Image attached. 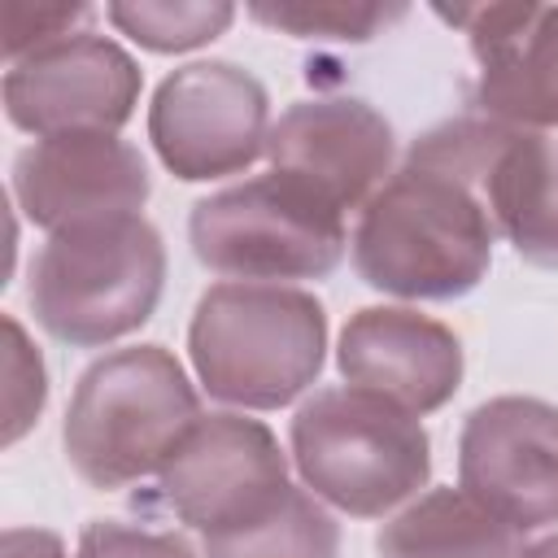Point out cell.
I'll use <instances>...</instances> for the list:
<instances>
[{
	"mask_svg": "<svg viewBox=\"0 0 558 558\" xmlns=\"http://www.w3.org/2000/svg\"><path fill=\"white\" fill-rule=\"evenodd\" d=\"M493 257V214L471 179L432 161L405 166L366 201L353 231L357 275L397 296H462Z\"/></svg>",
	"mask_w": 558,
	"mask_h": 558,
	"instance_id": "1",
	"label": "cell"
},
{
	"mask_svg": "<svg viewBox=\"0 0 558 558\" xmlns=\"http://www.w3.org/2000/svg\"><path fill=\"white\" fill-rule=\"evenodd\" d=\"M379 558H519V527L466 488H436L392 514L375 541Z\"/></svg>",
	"mask_w": 558,
	"mask_h": 558,
	"instance_id": "16",
	"label": "cell"
},
{
	"mask_svg": "<svg viewBox=\"0 0 558 558\" xmlns=\"http://www.w3.org/2000/svg\"><path fill=\"white\" fill-rule=\"evenodd\" d=\"M484 205L519 257L558 266V135L519 126L488 174Z\"/></svg>",
	"mask_w": 558,
	"mask_h": 558,
	"instance_id": "15",
	"label": "cell"
},
{
	"mask_svg": "<svg viewBox=\"0 0 558 558\" xmlns=\"http://www.w3.org/2000/svg\"><path fill=\"white\" fill-rule=\"evenodd\" d=\"M74 558H196V554L174 532H144V527H126V523H92L78 536Z\"/></svg>",
	"mask_w": 558,
	"mask_h": 558,
	"instance_id": "22",
	"label": "cell"
},
{
	"mask_svg": "<svg viewBox=\"0 0 558 558\" xmlns=\"http://www.w3.org/2000/svg\"><path fill=\"white\" fill-rule=\"evenodd\" d=\"M140 100L135 61L105 35H65L4 74V109L39 140L105 131L113 135Z\"/></svg>",
	"mask_w": 558,
	"mask_h": 558,
	"instance_id": "9",
	"label": "cell"
},
{
	"mask_svg": "<svg viewBox=\"0 0 558 558\" xmlns=\"http://www.w3.org/2000/svg\"><path fill=\"white\" fill-rule=\"evenodd\" d=\"M275 174L301 183L331 209H353L375 196V183L392 166V126L349 96L301 100L266 135Z\"/></svg>",
	"mask_w": 558,
	"mask_h": 558,
	"instance_id": "11",
	"label": "cell"
},
{
	"mask_svg": "<svg viewBox=\"0 0 558 558\" xmlns=\"http://www.w3.org/2000/svg\"><path fill=\"white\" fill-rule=\"evenodd\" d=\"M157 475L170 510L205 536L262 519L292 488L275 436L240 414L196 418Z\"/></svg>",
	"mask_w": 558,
	"mask_h": 558,
	"instance_id": "7",
	"label": "cell"
},
{
	"mask_svg": "<svg viewBox=\"0 0 558 558\" xmlns=\"http://www.w3.org/2000/svg\"><path fill=\"white\" fill-rule=\"evenodd\" d=\"M519 558H558V532L554 536H545V541H536L532 549H523Z\"/></svg>",
	"mask_w": 558,
	"mask_h": 558,
	"instance_id": "24",
	"label": "cell"
},
{
	"mask_svg": "<svg viewBox=\"0 0 558 558\" xmlns=\"http://www.w3.org/2000/svg\"><path fill=\"white\" fill-rule=\"evenodd\" d=\"M166 279L161 235L140 218L57 231L31 270V310L65 344H109L135 331Z\"/></svg>",
	"mask_w": 558,
	"mask_h": 558,
	"instance_id": "5",
	"label": "cell"
},
{
	"mask_svg": "<svg viewBox=\"0 0 558 558\" xmlns=\"http://www.w3.org/2000/svg\"><path fill=\"white\" fill-rule=\"evenodd\" d=\"M187 231L209 270L244 283L318 279L344 253L340 209L275 170L201 201Z\"/></svg>",
	"mask_w": 558,
	"mask_h": 558,
	"instance_id": "6",
	"label": "cell"
},
{
	"mask_svg": "<svg viewBox=\"0 0 558 558\" xmlns=\"http://www.w3.org/2000/svg\"><path fill=\"white\" fill-rule=\"evenodd\" d=\"M462 488L506 523L541 527L558 519V405L497 397L471 410L458 445Z\"/></svg>",
	"mask_w": 558,
	"mask_h": 558,
	"instance_id": "10",
	"label": "cell"
},
{
	"mask_svg": "<svg viewBox=\"0 0 558 558\" xmlns=\"http://www.w3.org/2000/svg\"><path fill=\"white\" fill-rule=\"evenodd\" d=\"M440 17L471 35L488 118L523 131L558 126V4H471Z\"/></svg>",
	"mask_w": 558,
	"mask_h": 558,
	"instance_id": "13",
	"label": "cell"
},
{
	"mask_svg": "<svg viewBox=\"0 0 558 558\" xmlns=\"http://www.w3.org/2000/svg\"><path fill=\"white\" fill-rule=\"evenodd\" d=\"M340 371L349 388L397 401L410 414L436 410L458 392V336L414 310H362L340 331Z\"/></svg>",
	"mask_w": 558,
	"mask_h": 558,
	"instance_id": "14",
	"label": "cell"
},
{
	"mask_svg": "<svg viewBox=\"0 0 558 558\" xmlns=\"http://www.w3.org/2000/svg\"><path fill=\"white\" fill-rule=\"evenodd\" d=\"M13 192L22 209L57 235L70 227L135 214L148 196V170L144 157L118 135H52L17 157Z\"/></svg>",
	"mask_w": 558,
	"mask_h": 558,
	"instance_id": "12",
	"label": "cell"
},
{
	"mask_svg": "<svg viewBox=\"0 0 558 558\" xmlns=\"http://www.w3.org/2000/svg\"><path fill=\"white\" fill-rule=\"evenodd\" d=\"M292 458L318 501L362 519L410 501L432 471L418 414L362 388L314 392L292 418Z\"/></svg>",
	"mask_w": 558,
	"mask_h": 558,
	"instance_id": "4",
	"label": "cell"
},
{
	"mask_svg": "<svg viewBox=\"0 0 558 558\" xmlns=\"http://www.w3.org/2000/svg\"><path fill=\"white\" fill-rule=\"evenodd\" d=\"M83 4H26V0H4L0 4V44L9 61H22L57 39L70 35V26L78 22Z\"/></svg>",
	"mask_w": 558,
	"mask_h": 558,
	"instance_id": "21",
	"label": "cell"
},
{
	"mask_svg": "<svg viewBox=\"0 0 558 558\" xmlns=\"http://www.w3.org/2000/svg\"><path fill=\"white\" fill-rule=\"evenodd\" d=\"M253 17L288 31V35H318V39H371L388 22L401 17V9L384 4H253Z\"/></svg>",
	"mask_w": 558,
	"mask_h": 558,
	"instance_id": "19",
	"label": "cell"
},
{
	"mask_svg": "<svg viewBox=\"0 0 558 558\" xmlns=\"http://www.w3.org/2000/svg\"><path fill=\"white\" fill-rule=\"evenodd\" d=\"M148 135L179 179H218L266 153V87L231 61L174 70L148 109Z\"/></svg>",
	"mask_w": 558,
	"mask_h": 558,
	"instance_id": "8",
	"label": "cell"
},
{
	"mask_svg": "<svg viewBox=\"0 0 558 558\" xmlns=\"http://www.w3.org/2000/svg\"><path fill=\"white\" fill-rule=\"evenodd\" d=\"M196 418V392L166 349H118L78 379L65 453L87 484L122 488L161 471Z\"/></svg>",
	"mask_w": 558,
	"mask_h": 558,
	"instance_id": "3",
	"label": "cell"
},
{
	"mask_svg": "<svg viewBox=\"0 0 558 558\" xmlns=\"http://www.w3.org/2000/svg\"><path fill=\"white\" fill-rule=\"evenodd\" d=\"M44 362L39 353L31 349L26 331L4 318V445H13L31 423L35 414L44 410Z\"/></svg>",
	"mask_w": 558,
	"mask_h": 558,
	"instance_id": "20",
	"label": "cell"
},
{
	"mask_svg": "<svg viewBox=\"0 0 558 558\" xmlns=\"http://www.w3.org/2000/svg\"><path fill=\"white\" fill-rule=\"evenodd\" d=\"M187 344L214 397L275 410L314 384L327 349V318L323 305L296 288L218 283L201 296Z\"/></svg>",
	"mask_w": 558,
	"mask_h": 558,
	"instance_id": "2",
	"label": "cell"
},
{
	"mask_svg": "<svg viewBox=\"0 0 558 558\" xmlns=\"http://www.w3.org/2000/svg\"><path fill=\"white\" fill-rule=\"evenodd\" d=\"M235 17L231 4H148V0H135V4H109V22L131 35L135 44L153 48V52H183V48H196L214 35L227 31V22Z\"/></svg>",
	"mask_w": 558,
	"mask_h": 558,
	"instance_id": "18",
	"label": "cell"
},
{
	"mask_svg": "<svg viewBox=\"0 0 558 558\" xmlns=\"http://www.w3.org/2000/svg\"><path fill=\"white\" fill-rule=\"evenodd\" d=\"M336 519L305 488H288L275 510L244 527L205 536V558H336Z\"/></svg>",
	"mask_w": 558,
	"mask_h": 558,
	"instance_id": "17",
	"label": "cell"
},
{
	"mask_svg": "<svg viewBox=\"0 0 558 558\" xmlns=\"http://www.w3.org/2000/svg\"><path fill=\"white\" fill-rule=\"evenodd\" d=\"M0 558H65V549H61V541H57L52 532H39V527H13V532H4Z\"/></svg>",
	"mask_w": 558,
	"mask_h": 558,
	"instance_id": "23",
	"label": "cell"
}]
</instances>
